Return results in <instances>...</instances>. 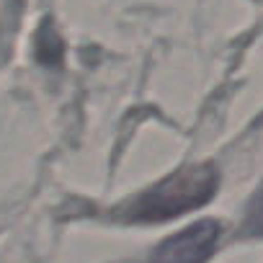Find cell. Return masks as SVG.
<instances>
[{
  "label": "cell",
  "mask_w": 263,
  "mask_h": 263,
  "mask_svg": "<svg viewBox=\"0 0 263 263\" xmlns=\"http://www.w3.org/2000/svg\"><path fill=\"white\" fill-rule=\"evenodd\" d=\"M245 232L248 235H263V186L253 194L248 212H245Z\"/></svg>",
  "instance_id": "3"
},
{
  "label": "cell",
  "mask_w": 263,
  "mask_h": 263,
  "mask_svg": "<svg viewBox=\"0 0 263 263\" xmlns=\"http://www.w3.org/2000/svg\"><path fill=\"white\" fill-rule=\"evenodd\" d=\"M217 183H219V173L209 163L181 168L165 181L155 183L140 199H135L121 212V217L129 222H160V219L178 217L183 212L206 204L214 196Z\"/></svg>",
  "instance_id": "1"
},
{
  "label": "cell",
  "mask_w": 263,
  "mask_h": 263,
  "mask_svg": "<svg viewBox=\"0 0 263 263\" xmlns=\"http://www.w3.org/2000/svg\"><path fill=\"white\" fill-rule=\"evenodd\" d=\"M217 237L219 224L214 219L194 222L178 235L163 240L153 253V263H204L214 253Z\"/></svg>",
  "instance_id": "2"
}]
</instances>
